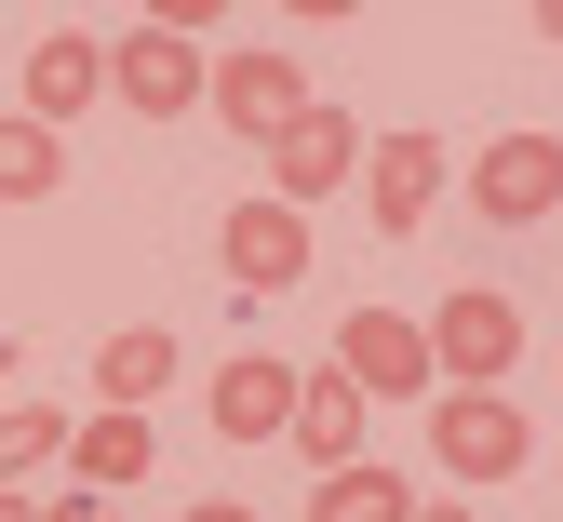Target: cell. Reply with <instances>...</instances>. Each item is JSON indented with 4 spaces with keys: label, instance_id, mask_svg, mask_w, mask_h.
<instances>
[{
    "label": "cell",
    "instance_id": "22",
    "mask_svg": "<svg viewBox=\"0 0 563 522\" xmlns=\"http://www.w3.org/2000/svg\"><path fill=\"white\" fill-rule=\"evenodd\" d=\"M416 522H483V509H470V496H430V509H416Z\"/></svg>",
    "mask_w": 563,
    "mask_h": 522
},
{
    "label": "cell",
    "instance_id": "5",
    "mask_svg": "<svg viewBox=\"0 0 563 522\" xmlns=\"http://www.w3.org/2000/svg\"><path fill=\"white\" fill-rule=\"evenodd\" d=\"M470 214L483 229H550L563 214V134H497L470 162Z\"/></svg>",
    "mask_w": 563,
    "mask_h": 522
},
{
    "label": "cell",
    "instance_id": "9",
    "mask_svg": "<svg viewBox=\"0 0 563 522\" xmlns=\"http://www.w3.org/2000/svg\"><path fill=\"white\" fill-rule=\"evenodd\" d=\"M456 188V147L443 134H376L363 147V201H376V229L402 242V229H430V201Z\"/></svg>",
    "mask_w": 563,
    "mask_h": 522
},
{
    "label": "cell",
    "instance_id": "26",
    "mask_svg": "<svg viewBox=\"0 0 563 522\" xmlns=\"http://www.w3.org/2000/svg\"><path fill=\"white\" fill-rule=\"evenodd\" d=\"M550 482H563V456H550Z\"/></svg>",
    "mask_w": 563,
    "mask_h": 522
},
{
    "label": "cell",
    "instance_id": "8",
    "mask_svg": "<svg viewBox=\"0 0 563 522\" xmlns=\"http://www.w3.org/2000/svg\"><path fill=\"white\" fill-rule=\"evenodd\" d=\"M201 108H216L242 147H268L282 121L309 108V81H296V54H282V41H229V54H216V95H201Z\"/></svg>",
    "mask_w": 563,
    "mask_h": 522
},
{
    "label": "cell",
    "instance_id": "15",
    "mask_svg": "<svg viewBox=\"0 0 563 522\" xmlns=\"http://www.w3.org/2000/svg\"><path fill=\"white\" fill-rule=\"evenodd\" d=\"M416 509H430V496H416L402 469H376V456H363V469H322V482H309V522H416Z\"/></svg>",
    "mask_w": 563,
    "mask_h": 522
},
{
    "label": "cell",
    "instance_id": "18",
    "mask_svg": "<svg viewBox=\"0 0 563 522\" xmlns=\"http://www.w3.org/2000/svg\"><path fill=\"white\" fill-rule=\"evenodd\" d=\"M216 14H229V0H134V27H175V41H201Z\"/></svg>",
    "mask_w": 563,
    "mask_h": 522
},
{
    "label": "cell",
    "instance_id": "11",
    "mask_svg": "<svg viewBox=\"0 0 563 522\" xmlns=\"http://www.w3.org/2000/svg\"><path fill=\"white\" fill-rule=\"evenodd\" d=\"M296 389H309V362H216V442H282L296 429Z\"/></svg>",
    "mask_w": 563,
    "mask_h": 522
},
{
    "label": "cell",
    "instance_id": "23",
    "mask_svg": "<svg viewBox=\"0 0 563 522\" xmlns=\"http://www.w3.org/2000/svg\"><path fill=\"white\" fill-rule=\"evenodd\" d=\"M537 41H563V0H537Z\"/></svg>",
    "mask_w": 563,
    "mask_h": 522
},
{
    "label": "cell",
    "instance_id": "4",
    "mask_svg": "<svg viewBox=\"0 0 563 522\" xmlns=\"http://www.w3.org/2000/svg\"><path fill=\"white\" fill-rule=\"evenodd\" d=\"M430 362H443V389H497L510 362H523V309L497 281H456L443 309H430Z\"/></svg>",
    "mask_w": 563,
    "mask_h": 522
},
{
    "label": "cell",
    "instance_id": "17",
    "mask_svg": "<svg viewBox=\"0 0 563 522\" xmlns=\"http://www.w3.org/2000/svg\"><path fill=\"white\" fill-rule=\"evenodd\" d=\"M67 429L81 415H54V402H0V496H14L27 469H67Z\"/></svg>",
    "mask_w": 563,
    "mask_h": 522
},
{
    "label": "cell",
    "instance_id": "20",
    "mask_svg": "<svg viewBox=\"0 0 563 522\" xmlns=\"http://www.w3.org/2000/svg\"><path fill=\"white\" fill-rule=\"evenodd\" d=\"M175 522H255V509H242V496H188Z\"/></svg>",
    "mask_w": 563,
    "mask_h": 522
},
{
    "label": "cell",
    "instance_id": "12",
    "mask_svg": "<svg viewBox=\"0 0 563 522\" xmlns=\"http://www.w3.org/2000/svg\"><path fill=\"white\" fill-rule=\"evenodd\" d=\"M309 456V482L322 469H363V376H335V362H309V389H296V429H282Z\"/></svg>",
    "mask_w": 563,
    "mask_h": 522
},
{
    "label": "cell",
    "instance_id": "6",
    "mask_svg": "<svg viewBox=\"0 0 563 522\" xmlns=\"http://www.w3.org/2000/svg\"><path fill=\"white\" fill-rule=\"evenodd\" d=\"M349 175H363V121H349V108H322V95H309L296 121L268 134V201H296V214H309V201H322V188H349Z\"/></svg>",
    "mask_w": 563,
    "mask_h": 522
},
{
    "label": "cell",
    "instance_id": "2",
    "mask_svg": "<svg viewBox=\"0 0 563 522\" xmlns=\"http://www.w3.org/2000/svg\"><path fill=\"white\" fill-rule=\"evenodd\" d=\"M335 376H363V402H443L430 322H402V309H349L335 322Z\"/></svg>",
    "mask_w": 563,
    "mask_h": 522
},
{
    "label": "cell",
    "instance_id": "14",
    "mask_svg": "<svg viewBox=\"0 0 563 522\" xmlns=\"http://www.w3.org/2000/svg\"><path fill=\"white\" fill-rule=\"evenodd\" d=\"M162 376H175V335H162V322H121V335L95 348V402H108V415H148Z\"/></svg>",
    "mask_w": 563,
    "mask_h": 522
},
{
    "label": "cell",
    "instance_id": "19",
    "mask_svg": "<svg viewBox=\"0 0 563 522\" xmlns=\"http://www.w3.org/2000/svg\"><path fill=\"white\" fill-rule=\"evenodd\" d=\"M41 522H121V496H81V482H67V496H54Z\"/></svg>",
    "mask_w": 563,
    "mask_h": 522
},
{
    "label": "cell",
    "instance_id": "21",
    "mask_svg": "<svg viewBox=\"0 0 563 522\" xmlns=\"http://www.w3.org/2000/svg\"><path fill=\"white\" fill-rule=\"evenodd\" d=\"M282 14H309V27H335V14H363V0H282Z\"/></svg>",
    "mask_w": 563,
    "mask_h": 522
},
{
    "label": "cell",
    "instance_id": "24",
    "mask_svg": "<svg viewBox=\"0 0 563 522\" xmlns=\"http://www.w3.org/2000/svg\"><path fill=\"white\" fill-rule=\"evenodd\" d=\"M0 522H41V509H27V496H0Z\"/></svg>",
    "mask_w": 563,
    "mask_h": 522
},
{
    "label": "cell",
    "instance_id": "25",
    "mask_svg": "<svg viewBox=\"0 0 563 522\" xmlns=\"http://www.w3.org/2000/svg\"><path fill=\"white\" fill-rule=\"evenodd\" d=\"M0 376H14V335H0Z\"/></svg>",
    "mask_w": 563,
    "mask_h": 522
},
{
    "label": "cell",
    "instance_id": "13",
    "mask_svg": "<svg viewBox=\"0 0 563 522\" xmlns=\"http://www.w3.org/2000/svg\"><path fill=\"white\" fill-rule=\"evenodd\" d=\"M67 469H81V496H134V482L162 469V429H148V415H108V402H95L81 429H67Z\"/></svg>",
    "mask_w": 563,
    "mask_h": 522
},
{
    "label": "cell",
    "instance_id": "10",
    "mask_svg": "<svg viewBox=\"0 0 563 522\" xmlns=\"http://www.w3.org/2000/svg\"><path fill=\"white\" fill-rule=\"evenodd\" d=\"M14 95H27V121H81V108H108V41H81V27H54V41H27V67H14Z\"/></svg>",
    "mask_w": 563,
    "mask_h": 522
},
{
    "label": "cell",
    "instance_id": "1",
    "mask_svg": "<svg viewBox=\"0 0 563 522\" xmlns=\"http://www.w3.org/2000/svg\"><path fill=\"white\" fill-rule=\"evenodd\" d=\"M523 456H537V429H523L510 389H443V402H430V469H456L470 496H483V482H510Z\"/></svg>",
    "mask_w": 563,
    "mask_h": 522
},
{
    "label": "cell",
    "instance_id": "16",
    "mask_svg": "<svg viewBox=\"0 0 563 522\" xmlns=\"http://www.w3.org/2000/svg\"><path fill=\"white\" fill-rule=\"evenodd\" d=\"M67 188V134L27 121V108H0V201H54Z\"/></svg>",
    "mask_w": 563,
    "mask_h": 522
},
{
    "label": "cell",
    "instance_id": "7",
    "mask_svg": "<svg viewBox=\"0 0 563 522\" xmlns=\"http://www.w3.org/2000/svg\"><path fill=\"white\" fill-rule=\"evenodd\" d=\"M216 255H229V295H296V281H309V214L255 188V201H229Z\"/></svg>",
    "mask_w": 563,
    "mask_h": 522
},
{
    "label": "cell",
    "instance_id": "3",
    "mask_svg": "<svg viewBox=\"0 0 563 522\" xmlns=\"http://www.w3.org/2000/svg\"><path fill=\"white\" fill-rule=\"evenodd\" d=\"M201 95H216V54H201V41H175V27L108 41V108H134V121H188Z\"/></svg>",
    "mask_w": 563,
    "mask_h": 522
}]
</instances>
